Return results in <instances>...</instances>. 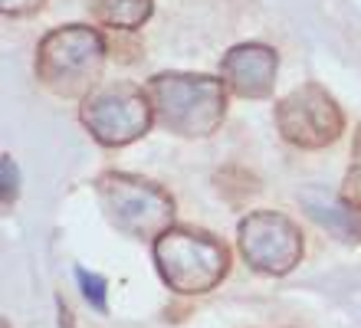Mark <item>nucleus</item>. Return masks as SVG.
I'll return each instance as SVG.
<instances>
[{
  "label": "nucleus",
  "instance_id": "14",
  "mask_svg": "<svg viewBox=\"0 0 361 328\" xmlns=\"http://www.w3.org/2000/svg\"><path fill=\"white\" fill-rule=\"evenodd\" d=\"M47 0H0V10H4V17H30V13H37Z\"/></svg>",
  "mask_w": 361,
  "mask_h": 328
},
{
  "label": "nucleus",
  "instance_id": "9",
  "mask_svg": "<svg viewBox=\"0 0 361 328\" xmlns=\"http://www.w3.org/2000/svg\"><path fill=\"white\" fill-rule=\"evenodd\" d=\"M305 214L312 217L315 224H322L329 233H335L345 243H358L361 240V217L355 214L352 207H345V200H335L329 190L319 188H305L299 190Z\"/></svg>",
  "mask_w": 361,
  "mask_h": 328
},
{
  "label": "nucleus",
  "instance_id": "4",
  "mask_svg": "<svg viewBox=\"0 0 361 328\" xmlns=\"http://www.w3.org/2000/svg\"><path fill=\"white\" fill-rule=\"evenodd\" d=\"M95 190H99V200H102L109 224L118 226L122 233L161 236L171 230L174 200L154 181L122 174V171H109V174L99 178Z\"/></svg>",
  "mask_w": 361,
  "mask_h": 328
},
{
  "label": "nucleus",
  "instance_id": "3",
  "mask_svg": "<svg viewBox=\"0 0 361 328\" xmlns=\"http://www.w3.org/2000/svg\"><path fill=\"white\" fill-rule=\"evenodd\" d=\"M154 262L161 279L180 296L210 292L230 269V250L207 230H168L154 240Z\"/></svg>",
  "mask_w": 361,
  "mask_h": 328
},
{
  "label": "nucleus",
  "instance_id": "7",
  "mask_svg": "<svg viewBox=\"0 0 361 328\" xmlns=\"http://www.w3.org/2000/svg\"><path fill=\"white\" fill-rule=\"evenodd\" d=\"M240 253L253 269L286 276L302 260V236L286 214L253 210L240 220Z\"/></svg>",
  "mask_w": 361,
  "mask_h": 328
},
{
  "label": "nucleus",
  "instance_id": "13",
  "mask_svg": "<svg viewBox=\"0 0 361 328\" xmlns=\"http://www.w3.org/2000/svg\"><path fill=\"white\" fill-rule=\"evenodd\" d=\"M0 168H4V207H10L17 200V164L10 154L0 158Z\"/></svg>",
  "mask_w": 361,
  "mask_h": 328
},
{
  "label": "nucleus",
  "instance_id": "5",
  "mask_svg": "<svg viewBox=\"0 0 361 328\" xmlns=\"http://www.w3.org/2000/svg\"><path fill=\"white\" fill-rule=\"evenodd\" d=\"M79 115L95 141H102L109 148H122L142 138L154 112L148 92H142L135 83H112L86 95Z\"/></svg>",
  "mask_w": 361,
  "mask_h": 328
},
{
  "label": "nucleus",
  "instance_id": "8",
  "mask_svg": "<svg viewBox=\"0 0 361 328\" xmlns=\"http://www.w3.org/2000/svg\"><path fill=\"white\" fill-rule=\"evenodd\" d=\"M276 49L263 43H240L220 59V79L243 99H269L276 85Z\"/></svg>",
  "mask_w": 361,
  "mask_h": 328
},
{
  "label": "nucleus",
  "instance_id": "11",
  "mask_svg": "<svg viewBox=\"0 0 361 328\" xmlns=\"http://www.w3.org/2000/svg\"><path fill=\"white\" fill-rule=\"evenodd\" d=\"M342 200L352 210H361V125L355 131V151H352V164H348V174H345V184H342Z\"/></svg>",
  "mask_w": 361,
  "mask_h": 328
},
{
  "label": "nucleus",
  "instance_id": "6",
  "mask_svg": "<svg viewBox=\"0 0 361 328\" xmlns=\"http://www.w3.org/2000/svg\"><path fill=\"white\" fill-rule=\"evenodd\" d=\"M276 125L289 145L305 151L325 148L338 141L345 128V115L322 85H299L276 105Z\"/></svg>",
  "mask_w": 361,
  "mask_h": 328
},
{
  "label": "nucleus",
  "instance_id": "10",
  "mask_svg": "<svg viewBox=\"0 0 361 328\" xmlns=\"http://www.w3.org/2000/svg\"><path fill=\"white\" fill-rule=\"evenodd\" d=\"M152 10L154 0H89L92 20L109 30H138Z\"/></svg>",
  "mask_w": 361,
  "mask_h": 328
},
{
  "label": "nucleus",
  "instance_id": "1",
  "mask_svg": "<svg viewBox=\"0 0 361 328\" xmlns=\"http://www.w3.org/2000/svg\"><path fill=\"white\" fill-rule=\"evenodd\" d=\"M145 92L152 99L154 119L184 138L214 135L227 112V89L217 75L161 73L148 83Z\"/></svg>",
  "mask_w": 361,
  "mask_h": 328
},
{
  "label": "nucleus",
  "instance_id": "12",
  "mask_svg": "<svg viewBox=\"0 0 361 328\" xmlns=\"http://www.w3.org/2000/svg\"><path fill=\"white\" fill-rule=\"evenodd\" d=\"M76 279H79V286H82V296L89 299V305H92V309H99V312H105V305H109V302H105L109 286H105L102 276H95V272H89V269H82V266H79Z\"/></svg>",
  "mask_w": 361,
  "mask_h": 328
},
{
  "label": "nucleus",
  "instance_id": "2",
  "mask_svg": "<svg viewBox=\"0 0 361 328\" xmlns=\"http://www.w3.org/2000/svg\"><path fill=\"white\" fill-rule=\"evenodd\" d=\"M105 66V40L99 30L73 23L43 37L37 49V75L49 92L63 99H86L92 95Z\"/></svg>",
  "mask_w": 361,
  "mask_h": 328
}]
</instances>
